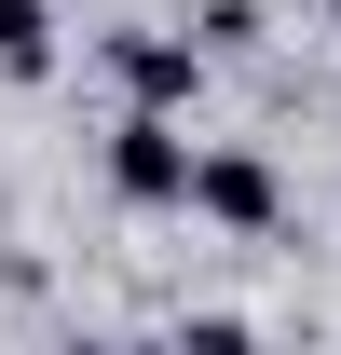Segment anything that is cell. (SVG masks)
<instances>
[{
  "mask_svg": "<svg viewBox=\"0 0 341 355\" xmlns=\"http://www.w3.org/2000/svg\"><path fill=\"white\" fill-rule=\"evenodd\" d=\"M110 191L150 205V219L191 205V110H123V123H110Z\"/></svg>",
  "mask_w": 341,
  "mask_h": 355,
  "instance_id": "7a4b0ae2",
  "label": "cell"
},
{
  "mask_svg": "<svg viewBox=\"0 0 341 355\" xmlns=\"http://www.w3.org/2000/svg\"><path fill=\"white\" fill-rule=\"evenodd\" d=\"M191 219H218V232H287V178L259 164V150H191Z\"/></svg>",
  "mask_w": 341,
  "mask_h": 355,
  "instance_id": "3957f363",
  "label": "cell"
},
{
  "mask_svg": "<svg viewBox=\"0 0 341 355\" xmlns=\"http://www.w3.org/2000/svg\"><path fill=\"white\" fill-rule=\"evenodd\" d=\"M191 42H205V55H259V42H273V14H259V0H205Z\"/></svg>",
  "mask_w": 341,
  "mask_h": 355,
  "instance_id": "5b68a950",
  "label": "cell"
},
{
  "mask_svg": "<svg viewBox=\"0 0 341 355\" xmlns=\"http://www.w3.org/2000/svg\"><path fill=\"white\" fill-rule=\"evenodd\" d=\"M96 69L123 83V110H205V69H218V55L191 42V28H110Z\"/></svg>",
  "mask_w": 341,
  "mask_h": 355,
  "instance_id": "6da1fadb",
  "label": "cell"
},
{
  "mask_svg": "<svg viewBox=\"0 0 341 355\" xmlns=\"http://www.w3.org/2000/svg\"><path fill=\"white\" fill-rule=\"evenodd\" d=\"M55 69V0H0V83H42Z\"/></svg>",
  "mask_w": 341,
  "mask_h": 355,
  "instance_id": "277c9868",
  "label": "cell"
}]
</instances>
